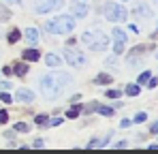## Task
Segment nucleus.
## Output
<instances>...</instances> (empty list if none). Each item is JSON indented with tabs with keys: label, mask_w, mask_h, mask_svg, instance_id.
<instances>
[{
	"label": "nucleus",
	"mask_w": 158,
	"mask_h": 154,
	"mask_svg": "<svg viewBox=\"0 0 158 154\" xmlns=\"http://www.w3.org/2000/svg\"><path fill=\"white\" fill-rule=\"evenodd\" d=\"M62 122H64V118L60 116V118H53V120H49V122H47V126H60Z\"/></svg>",
	"instance_id": "b1692460"
},
{
	"label": "nucleus",
	"mask_w": 158,
	"mask_h": 154,
	"mask_svg": "<svg viewBox=\"0 0 158 154\" xmlns=\"http://www.w3.org/2000/svg\"><path fill=\"white\" fill-rule=\"evenodd\" d=\"M128 17V11L124 4H113V2H107L105 9V19L107 22H126Z\"/></svg>",
	"instance_id": "20e7f679"
},
{
	"label": "nucleus",
	"mask_w": 158,
	"mask_h": 154,
	"mask_svg": "<svg viewBox=\"0 0 158 154\" xmlns=\"http://www.w3.org/2000/svg\"><path fill=\"white\" fill-rule=\"evenodd\" d=\"M60 62H62V58L56 56V53H47L45 56V64L47 66H60Z\"/></svg>",
	"instance_id": "f8f14e48"
},
{
	"label": "nucleus",
	"mask_w": 158,
	"mask_h": 154,
	"mask_svg": "<svg viewBox=\"0 0 158 154\" xmlns=\"http://www.w3.org/2000/svg\"><path fill=\"white\" fill-rule=\"evenodd\" d=\"M135 13L141 15V17H150V9L145 6V2H139V4L135 6Z\"/></svg>",
	"instance_id": "ddd939ff"
},
{
	"label": "nucleus",
	"mask_w": 158,
	"mask_h": 154,
	"mask_svg": "<svg viewBox=\"0 0 158 154\" xmlns=\"http://www.w3.org/2000/svg\"><path fill=\"white\" fill-rule=\"evenodd\" d=\"M0 88H2V90H11V81H2Z\"/></svg>",
	"instance_id": "72a5a7b5"
},
{
	"label": "nucleus",
	"mask_w": 158,
	"mask_h": 154,
	"mask_svg": "<svg viewBox=\"0 0 158 154\" xmlns=\"http://www.w3.org/2000/svg\"><path fill=\"white\" fill-rule=\"evenodd\" d=\"M22 56H24V60H26V62H36V60L41 58V53H39L36 49H26Z\"/></svg>",
	"instance_id": "9b49d317"
},
{
	"label": "nucleus",
	"mask_w": 158,
	"mask_h": 154,
	"mask_svg": "<svg viewBox=\"0 0 158 154\" xmlns=\"http://www.w3.org/2000/svg\"><path fill=\"white\" fill-rule=\"evenodd\" d=\"M11 71H13L15 75L24 77V75L28 73V64H26V60H24V62H15V64H11Z\"/></svg>",
	"instance_id": "1a4fd4ad"
},
{
	"label": "nucleus",
	"mask_w": 158,
	"mask_h": 154,
	"mask_svg": "<svg viewBox=\"0 0 158 154\" xmlns=\"http://www.w3.org/2000/svg\"><path fill=\"white\" fill-rule=\"evenodd\" d=\"M105 94H107V99H118L122 92H120V90H107Z\"/></svg>",
	"instance_id": "a878e982"
},
{
	"label": "nucleus",
	"mask_w": 158,
	"mask_h": 154,
	"mask_svg": "<svg viewBox=\"0 0 158 154\" xmlns=\"http://www.w3.org/2000/svg\"><path fill=\"white\" fill-rule=\"evenodd\" d=\"M156 79H154V77H150V79H148V86H150V88H156Z\"/></svg>",
	"instance_id": "e433bc0d"
},
{
	"label": "nucleus",
	"mask_w": 158,
	"mask_h": 154,
	"mask_svg": "<svg viewBox=\"0 0 158 154\" xmlns=\"http://www.w3.org/2000/svg\"><path fill=\"white\" fill-rule=\"evenodd\" d=\"M96 107H98V103H90V105H85V107H83V111H85V113H90V111H96Z\"/></svg>",
	"instance_id": "bb28decb"
},
{
	"label": "nucleus",
	"mask_w": 158,
	"mask_h": 154,
	"mask_svg": "<svg viewBox=\"0 0 158 154\" xmlns=\"http://www.w3.org/2000/svg\"><path fill=\"white\" fill-rule=\"evenodd\" d=\"M75 28V17L73 15H58L52 17L49 22H45V30L52 34H66Z\"/></svg>",
	"instance_id": "7ed1b4c3"
},
{
	"label": "nucleus",
	"mask_w": 158,
	"mask_h": 154,
	"mask_svg": "<svg viewBox=\"0 0 158 154\" xmlns=\"http://www.w3.org/2000/svg\"><path fill=\"white\" fill-rule=\"evenodd\" d=\"M15 130H17V133H28V130H30V124H26V122H17V124H15Z\"/></svg>",
	"instance_id": "4be33fe9"
},
{
	"label": "nucleus",
	"mask_w": 158,
	"mask_h": 154,
	"mask_svg": "<svg viewBox=\"0 0 158 154\" xmlns=\"http://www.w3.org/2000/svg\"><path fill=\"white\" fill-rule=\"evenodd\" d=\"M71 11H73V17H85L88 15V4L85 2H73Z\"/></svg>",
	"instance_id": "0eeeda50"
},
{
	"label": "nucleus",
	"mask_w": 158,
	"mask_h": 154,
	"mask_svg": "<svg viewBox=\"0 0 158 154\" xmlns=\"http://www.w3.org/2000/svg\"><path fill=\"white\" fill-rule=\"evenodd\" d=\"M2 73H4L6 77H9V75H13V71H11V66H4V69H2Z\"/></svg>",
	"instance_id": "58836bf2"
},
{
	"label": "nucleus",
	"mask_w": 158,
	"mask_h": 154,
	"mask_svg": "<svg viewBox=\"0 0 158 154\" xmlns=\"http://www.w3.org/2000/svg\"><path fill=\"white\" fill-rule=\"evenodd\" d=\"M81 41L88 49L92 51H103L109 47V36H107L103 30H88L81 34Z\"/></svg>",
	"instance_id": "f03ea898"
},
{
	"label": "nucleus",
	"mask_w": 158,
	"mask_h": 154,
	"mask_svg": "<svg viewBox=\"0 0 158 154\" xmlns=\"http://www.w3.org/2000/svg\"><path fill=\"white\" fill-rule=\"evenodd\" d=\"M145 51H154V45H137V47H132L128 51V56H137V53H145Z\"/></svg>",
	"instance_id": "9d476101"
},
{
	"label": "nucleus",
	"mask_w": 158,
	"mask_h": 154,
	"mask_svg": "<svg viewBox=\"0 0 158 154\" xmlns=\"http://www.w3.org/2000/svg\"><path fill=\"white\" fill-rule=\"evenodd\" d=\"M64 56H66V62L71 64V66H83L85 64V56L81 53V51H75V49H64Z\"/></svg>",
	"instance_id": "423d86ee"
},
{
	"label": "nucleus",
	"mask_w": 158,
	"mask_h": 154,
	"mask_svg": "<svg viewBox=\"0 0 158 154\" xmlns=\"http://www.w3.org/2000/svg\"><path fill=\"white\" fill-rule=\"evenodd\" d=\"M17 101L32 103V101H34V92H32V90H28V88H19V90H17Z\"/></svg>",
	"instance_id": "6e6552de"
},
{
	"label": "nucleus",
	"mask_w": 158,
	"mask_h": 154,
	"mask_svg": "<svg viewBox=\"0 0 158 154\" xmlns=\"http://www.w3.org/2000/svg\"><path fill=\"white\" fill-rule=\"evenodd\" d=\"M64 2L62 0H36V6H34V11L36 13H49V11H53V9H60Z\"/></svg>",
	"instance_id": "39448f33"
},
{
	"label": "nucleus",
	"mask_w": 158,
	"mask_h": 154,
	"mask_svg": "<svg viewBox=\"0 0 158 154\" xmlns=\"http://www.w3.org/2000/svg\"><path fill=\"white\" fill-rule=\"evenodd\" d=\"M145 118H148V113H145V111H139V113L135 116V122H145Z\"/></svg>",
	"instance_id": "cd10ccee"
},
{
	"label": "nucleus",
	"mask_w": 158,
	"mask_h": 154,
	"mask_svg": "<svg viewBox=\"0 0 158 154\" xmlns=\"http://www.w3.org/2000/svg\"><path fill=\"white\" fill-rule=\"evenodd\" d=\"M124 92H126L128 96H137V94L141 92V88H139V86H135V83H128V86L124 88Z\"/></svg>",
	"instance_id": "6ab92c4d"
},
{
	"label": "nucleus",
	"mask_w": 158,
	"mask_h": 154,
	"mask_svg": "<svg viewBox=\"0 0 158 154\" xmlns=\"http://www.w3.org/2000/svg\"><path fill=\"white\" fill-rule=\"evenodd\" d=\"M4 137H6V139H15V130H6Z\"/></svg>",
	"instance_id": "f704fd0d"
},
{
	"label": "nucleus",
	"mask_w": 158,
	"mask_h": 154,
	"mask_svg": "<svg viewBox=\"0 0 158 154\" xmlns=\"http://www.w3.org/2000/svg\"><path fill=\"white\" fill-rule=\"evenodd\" d=\"M32 148H36V150H41V148H45V139H34V143H32Z\"/></svg>",
	"instance_id": "c85d7f7f"
},
{
	"label": "nucleus",
	"mask_w": 158,
	"mask_h": 154,
	"mask_svg": "<svg viewBox=\"0 0 158 154\" xmlns=\"http://www.w3.org/2000/svg\"><path fill=\"white\" fill-rule=\"evenodd\" d=\"M47 122H49V118H47L45 113H41V116H36V124H39V126H47Z\"/></svg>",
	"instance_id": "5701e85b"
},
{
	"label": "nucleus",
	"mask_w": 158,
	"mask_h": 154,
	"mask_svg": "<svg viewBox=\"0 0 158 154\" xmlns=\"http://www.w3.org/2000/svg\"><path fill=\"white\" fill-rule=\"evenodd\" d=\"M111 34H113V39H115L118 43H124V41H126V32H124L122 28H113Z\"/></svg>",
	"instance_id": "2eb2a0df"
},
{
	"label": "nucleus",
	"mask_w": 158,
	"mask_h": 154,
	"mask_svg": "<svg viewBox=\"0 0 158 154\" xmlns=\"http://www.w3.org/2000/svg\"><path fill=\"white\" fill-rule=\"evenodd\" d=\"M150 133H152V135H156V133H158V124H156V122L150 126Z\"/></svg>",
	"instance_id": "4c0bfd02"
},
{
	"label": "nucleus",
	"mask_w": 158,
	"mask_h": 154,
	"mask_svg": "<svg viewBox=\"0 0 158 154\" xmlns=\"http://www.w3.org/2000/svg\"><path fill=\"white\" fill-rule=\"evenodd\" d=\"M79 113H81V105H77V107H71V109L66 111V118H77Z\"/></svg>",
	"instance_id": "412c9836"
},
{
	"label": "nucleus",
	"mask_w": 158,
	"mask_h": 154,
	"mask_svg": "<svg viewBox=\"0 0 158 154\" xmlns=\"http://www.w3.org/2000/svg\"><path fill=\"white\" fill-rule=\"evenodd\" d=\"M71 81H73V77L69 75V73H62V71H58V73H47V75H43L39 79L43 94H45L47 99H52V101L58 99V96L64 92L66 86H71Z\"/></svg>",
	"instance_id": "f257e3e1"
},
{
	"label": "nucleus",
	"mask_w": 158,
	"mask_h": 154,
	"mask_svg": "<svg viewBox=\"0 0 158 154\" xmlns=\"http://www.w3.org/2000/svg\"><path fill=\"white\" fill-rule=\"evenodd\" d=\"M4 2H9V4H22V0H4Z\"/></svg>",
	"instance_id": "ea45409f"
},
{
	"label": "nucleus",
	"mask_w": 158,
	"mask_h": 154,
	"mask_svg": "<svg viewBox=\"0 0 158 154\" xmlns=\"http://www.w3.org/2000/svg\"><path fill=\"white\" fill-rule=\"evenodd\" d=\"M122 49H124V47H122V43H118V41H115V45H113V51H115V53H122Z\"/></svg>",
	"instance_id": "2f4dec72"
},
{
	"label": "nucleus",
	"mask_w": 158,
	"mask_h": 154,
	"mask_svg": "<svg viewBox=\"0 0 158 154\" xmlns=\"http://www.w3.org/2000/svg\"><path fill=\"white\" fill-rule=\"evenodd\" d=\"M126 146H128V141H126V139H122V141H118V143H115V148H126Z\"/></svg>",
	"instance_id": "c9c22d12"
},
{
	"label": "nucleus",
	"mask_w": 158,
	"mask_h": 154,
	"mask_svg": "<svg viewBox=\"0 0 158 154\" xmlns=\"http://www.w3.org/2000/svg\"><path fill=\"white\" fill-rule=\"evenodd\" d=\"M131 124H132L131 120H128V118H124V120H122V124H120V126H122V128H128V126H131Z\"/></svg>",
	"instance_id": "473e14b6"
},
{
	"label": "nucleus",
	"mask_w": 158,
	"mask_h": 154,
	"mask_svg": "<svg viewBox=\"0 0 158 154\" xmlns=\"http://www.w3.org/2000/svg\"><path fill=\"white\" fill-rule=\"evenodd\" d=\"M6 120H9V111H4V109H2V111H0V124H4Z\"/></svg>",
	"instance_id": "7c9ffc66"
},
{
	"label": "nucleus",
	"mask_w": 158,
	"mask_h": 154,
	"mask_svg": "<svg viewBox=\"0 0 158 154\" xmlns=\"http://www.w3.org/2000/svg\"><path fill=\"white\" fill-rule=\"evenodd\" d=\"M94 83H98V86H107V83H111V75H109V73H101V75L94 79Z\"/></svg>",
	"instance_id": "dca6fc26"
},
{
	"label": "nucleus",
	"mask_w": 158,
	"mask_h": 154,
	"mask_svg": "<svg viewBox=\"0 0 158 154\" xmlns=\"http://www.w3.org/2000/svg\"><path fill=\"white\" fill-rule=\"evenodd\" d=\"M26 41H30V43H36L39 41V32L34 28H26Z\"/></svg>",
	"instance_id": "f3484780"
},
{
	"label": "nucleus",
	"mask_w": 158,
	"mask_h": 154,
	"mask_svg": "<svg viewBox=\"0 0 158 154\" xmlns=\"http://www.w3.org/2000/svg\"><path fill=\"white\" fill-rule=\"evenodd\" d=\"M150 77H152V73H150V71L141 73V75H139V83H148V79H150Z\"/></svg>",
	"instance_id": "393cba45"
},
{
	"label": "nucleus",
	"mask_w": 158,
	"mask_h": 154,
	"mask_svg": "<svg viewBox=\"0 0 158 154\" xmlns=\"http://www.w3.org/2000/svg\"><path fill=\"white\" fill-rule=\"evenodd\" d=\"M19 39H22V32H19V28H13V30L6 34V41H9V43H17Z\"/></svg>",
	"instance_id": "4468645a"
},
{
	"label": "nucleus",
	"mask_w": 158,
	"mask_h": 154,
	"mask_svg": "<svg viewBox=\"0 0 158 154\" xmlns=\"http://www.w3.org/2000/svg\"><path fill=\"white\" fill-rule=\"evenodd\" d=\"M0 101H2V103H11L13 99H11V94H9V92H2V94H0Z\"/></svg>",
	"instance_id": "c756f323"
},
{
	"label": "nucleus",
	"mask_w": 158,
	"mask_h": 154,
	"mask_svg": "<svg viewBox=\"0 0 158 154\" xmlns=\"http://www.w3.org/2000/svg\"><path fill=\"white\" fill-rule=\"evenodd\" d=\"M6 19H11V11L4 4H0V22H6Z\"/></svg>",
	"instance_id": "aec40b11"
},
{
	"label": "nucleus",
	"mask_w": 158,
	"mask_h": 154,
	"mask_svg": "<svg viewBox=\"0 0 158 154\" xmlns=\"http://www.w3.org/2000/svg\"><path fill=\"white\" fill-rule=\"evenodd\" d=\"M96 111H98L101 116H107V118H111V116L115 113V109H113V107H103V105H98V107H96Z\"/></svg>",
	"instance_id": "a211bd4d"
}]
</instances>
